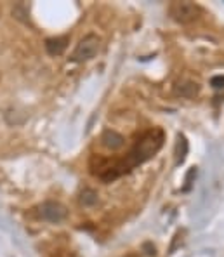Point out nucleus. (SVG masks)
<instances>
[{
    "label": "nucleus",
    "mask_w": 224,
    "mask_h": 257,
    "mask_svg": "<svg viewBox=\"0 0 224 257\" xmlns=\"http://www.w3.org/2000/svg\"><path fill=\"white\" fill-rule=\"evenodd\" d=\"M162 146H163V132L160 128H151V131L144 132L141 138L136 141L134 148L129 151L127 158L124 162H120L124 172L131 171L136 165H141L144 162L150 160V158H153L160 151Z\"/></svg>",
    "instance_id": "obj_1"
},
{
    "label": "nucleus",
    "mask_w": 224,
    "mask_h": 257,
    "mask_svg": "<svg viewBox=\"0 0 224 257\" xmlns=\"http://www.w3.org/2000/svg\"><path fill=\"white\" fill-rule=\"evenodd\" d=\"M101 49V39L94 33H89L83 39H80V42L77 44L73 54H71V59L75 63H85L90 61L92 58H96V54Z\"/></svg>",
    "instance_id": "obj_2"
},
{
    "label": "nucleus",
    "mask_w": 224,
    "mask_h": 257,
    "mask_svg": "<svg viewBox=\"0 0 224 257\" xmlns=\"http://www.w3.org/2000/svg\"><path fill=\"white\" fill-rule=\"evenodd\" d=\"M169 14L174 21L181 23V25H189L198 20L202 9L193 2H172L169 6Z\"/></svg>",
    "instance_id": "obj_3"
},
{
    "label": "nucleus",
    "mask_w": 224,
    "mask_h": 257,
    "mask_svg": "<svg viewBox=\"0 0 224 257\" xmlns=\"http://www.w3.org/2000/svg\"><path fill=\"white\" fill-rule=\"evenodd\" d=\"M39 215L44 221L47 222H61L66 219L68 215V210L63 203L59 202H44L42 205L39 207Z\"/></svg>",
    "instance_id": "obj_4"
},
{
    "label": "nucleus",
    "mask_w": 224,
    "mask_h": 257,
    "mask_svg": "<svg viewBox=\"0 0 224 257\" xmlns=\"http://www.w3.org/2000/svg\"><path fill=\"white\" fill-rule=\"evenodd\" d=\"M101 145L104 146V148L115 151V150H120L125 145V139L122 134H119V132H115V131H104L101 136Z\"/></svg>",
    "instance_id": "obj_5"
},
{
    "label": "nucleus",
    "mask_w": 224,
    "mask_h": 257,
    "mask_svg": "<svg viewBox=\"0 0 224 257\" xmlns=\"http://www.w3.org/2000/svg\"><path fill=\"white\" fill-rule=\"evenodd\" d=\"M174 90H176L177 96L181 97H195L196 94L200 92V85L196 84V82L193 80H188V78H184V80H179L176 84V87H174Z\"/></svg>",
    "instance_id": "obj_6"
},
{
    "label": "nucleus",
    "mask_w": 224,
    "mask_h": 257,
    "mask_svg": "<svg viewBox=\"0 0 224 257\" xmlns=\"http://www.w3.org/2000/svg\"><path fill=\"white\" fill-rule=\"evenodd\" d=\"M68 47V37H56V39L45 40V51L51 56H59Z\"/></svg>",
    "instance_id": "obj_7"
},
{
    "label": "nucleus",
    "mask_w": 224,
    "mask_h": 257,
    "mask_svg": "<svg viewBox=\"0 0 224 257\" xmlns=\"http://www.w3.org/2000/svg\"><path fill=\"white\" fill-rule=\"evenodd\" d=\"M97 200H99L97 193L94 191V190H90V188H85V190H82L78 202H80L83 207H94L97 203Z\"/></svg>",
    "instance_id": "obj_8"
},
{
    "label": "nucleus",
    "mask_w": 224,
    "mask_h": 257,
    "mask_svg": "<svg viewBox=\"0 0 224 257\" xmlns=\"http://www.w3.org/2000/svg\"><path fill=\"white\" fill-rule=\"evenodd\" d=\"M186 153H188V143H186L184 136H177V146H176V164H183Z\"/></svg>",
    "instance_id": "obj_9"
},
{
    "label": "nucleus",
    "mask_w": 224,
    "mask_h": 257,
    "mask_svg": "<svg viewBox=\"0 0 224 257\" xmlns=\"http://www.w3.org/2000/svg\"><path fill=\"white\" fill-rule=\"evenodd\" d=\"M210 84L214 89H224V77H214L210 80Z\"/></svg>",
    "instance_id": "obj_10"
}]
</instances>
